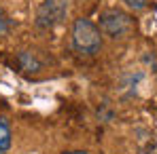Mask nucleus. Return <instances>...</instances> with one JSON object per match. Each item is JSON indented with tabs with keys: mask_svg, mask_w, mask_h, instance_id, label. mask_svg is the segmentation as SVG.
<instances>
[{
	"mask_svg": "<svg viewBox=\"0 0 157 154\" xmlns=\"http://www.w3.org/2000/svg\"><path fill=\"white\" fill-rule=\"evenodd\" d=\"M72 47L81 55H96L102 49V32L91 19L78 17L72 23Z\"/></svg>",
	"mask_w": 157,
	"mask_h": 154,
	"instance_id": "obj_1",
	"label": "nucleus"
},
{
	"mask_svg": "<svg viewBox=\"0 0 157 154\" xmlns=\"http://www.w3.org/2000/svg\"><path fill=\"white\" fill-rule=\"evenodd\" d=\"M98 27H100L102 36H108L110 40H121V38H128L132 34L134 19L123 11L110 9V11H104L100 15V26Z\"/></svg>",
	"mask_w": 157,
	"mask_h": 154,
	"instance_id": "obj_2",
	"label": "nucleus"
},
{
	"mask_svg": "<svg viewBox=\"0 0 157 154\" xmlns=\"http://www.w3.org/2000/svg\"><path fill=\"white\" fill-rule=\"evenodd\" d=\"M66 2L64 0H45L40 6H38V13H36V26L38 27H53L57 26L64 15H66Z\"/></svg>",
	"mask_w": 157,
	"mask_h": 154,
	"instance_id": "obj_3",
	"label": "nucleus"
},
{
	"mask_svg": "<svg viewBox=\"0 0 157 154\" xmlns=\"http://www.w3.org/2000/svg\"><path fill=\"white\" fill-rule=\"evenodd\" d=\"M11 125L4 116H0V152H6L11 148Z\"/></svg>",
	"mask_w": 157,
	"mask_h": 154,
	"instance_id": "obj_4",
	"label": "nucleus"
},
{
	"mask_svg": "<svg viewBox=\"0 0 157 154\" xmlns=\"http://www.w3.org/2000/svg\"><path fill=\"white\" fill-rule=\"evenodd\" d=\"M123 2H125V6L132 9V11H144L147 4H149V0H123Z\"/></svg>",
	"mask_w": 157,
	"mask_h": 154,
	"instance_id": "obj_5",
	"label": "nucleus"
},
{
	"mask_svg": "<svg viewBox=\"0 0 157 154\" xmlns=\"http://www.w3.org/2000/svg\"><path fill=\"white\" fill-rule=\"evenodd\" d=\"M9 27H11V21H9V17H6V13L0 9V36H4L6 32H9Z\"/></svg>",
	"mask_w": 157,
	"mask_h": 154,
	"instance_id": "obj_6",
	"label": "nucleus"
},
{
	"mask_svg": "<svg viewBox=\"0 0 157 154\" xmlns=\"http://www.w3.org/2000/svg\"><path fill=\"white\" fill-rule=\"evenodd\" d=\"M64 154H87V152H83V150H68V152H64Z\"/></svg>",
	"mask_w": 157,
	"mask_h": 154,
	"instance_id": "obj_7",
	"label": "nucleus"
}]
</instances>
